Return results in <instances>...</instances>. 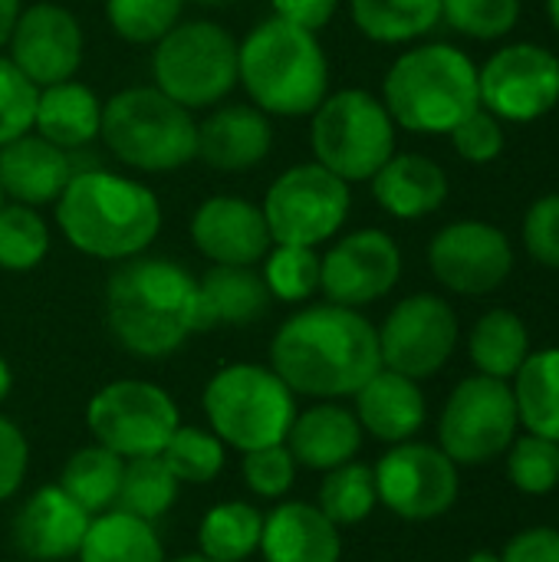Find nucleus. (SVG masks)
<instances>
[{
	"label": "nucleus",
	"instance_id": "1",
	"mask_svg": "<svg viewBox=\"0 0 559 562\" xmlns=\"http://www.w3.org/2000/svg\"><path fill=\"white\" fill-rule=\"evenodd\" d=\"M270 369L293 395L346 398L379 369V329L349 306L323 303L293 313L273 336Z\"/></svg>",
	"mask_w": 559,
	"mask_h": 562
},
{
	"label": "nucleus",
	"instance_id": "2",
	"mask_svg": "<svg viewBox=\"0 0 559 562\" xmlns=\"http://www.w3.org/2000/svg\"><path fill=\"white\" fill-rule=\"evenodd\" d=\"M105 323L132 356L165 359L198 333V280L165 257L122 260L105 283Z\"/></svg>",
	"mask_w": 559,
	"mask_h": 562
},
{
	"label": "nucleus",
	"instance_id": "3",
	"mask_svg": "<svg viewBox=\"0 0 559 562\" xmlns=\"http://www.w3.org/2000/svg\"><path fill=\"white\" fill-rule=\"evenodd\" d=\"M56 224L69 247L96 260H132L161 231V201L152 188L102 168L72 171L56 198Z\"/></svg>",
	"mask_w": 559,
	"mask_h": 562
},
{
	"label": "nucleus",
	"instance_id": "4",
	"mask_svg": "<svg viewBox=\"0 0 559 562\" xmlns=\"http://www.w3.org/2000/svg\"><path fill=\"white\" fill-rule=\"evenodd\" d=\"M237 82L267 115H313L329 92V63L316 33L270 16L237 46Z\"/></svg>",
	"mask_w": 559,
	"mask_h": 562
},
{
	"label": "nucleus",
	"instance_id": "5",
	"mask_svg": "<svg viewBox=\"0 0 559 562\" xmlns=\"http://www.w3.org/2000/svg\"><path fill=\"white\" fill-rule=\"evenodd\" d=\"M478 105V69L448 43L402 53L385 76V109L409 132H451Z\"/></svg>",
	"mask_w": 559,
	"mask_h": 562
},
{
	"label": "nucleus",
	"instance_id": "6",
	"mask_svg": "<svg viewBox=\"0 0 559 562\" xmlns=\"http://www.w3.org/2000/svg\"><path fill=\"white\" fill-rule=\"evenodd\" d=\"M105 148L135 171H175L198 158V122L191 109L158 86H128L102 102Z\"/></svg>",
	"mask_w": 559,
	"mask_h": 562
},
{
	"label": "nucleus",
	"instance_id": "7",
	"mask_svg": "<svg viewBox=\"0 0 559 562\" xmlns=\"http://www.w3.org/2000/svg\"><path fill=\"white\" fill-rule=\"evenodd\" d=\"M201 405L211 431L244 454L283 445L297 418V398L287 382L273 369L254 362L221 369L204 385Z\"/></svg>",
	"mask_w": 559,
	"mask_h": 562
},
{
	"label": "nucleus",
	"instance_id": "8",
	"mask_svg": "<svg viewBox=\"0 0 559 562\" xmlns=\"http://www.w3.org/2000/svg\"><path fill=\"white\" fill-rule=\"evenodd\" d=\"M313 158L343 181H369L395 155V122L366 89L326 95L310 125Z\"/></svg>",
	"mask_w": 559,
	"mask_h": 562
},
{
	"label": "nucleus",
	"instance_id": "9",
	"mask_svg": "<svg viewBox=\"0 0 559 562\" xmlns=\"http://www.w3.org/2000/svg\"><path fill=\"white\" fill-rule=\"evenodd\" d=\"M237 46L221 23H178L155 43L152 79L178 105L208 109L237 86Z\"/></svg>",
	"mask_w": 559,
	"mask_h": 562
},
{
	"label": "nucleus",
	"instance_id": "10",
	"mask_svg": "<svg viewBox=\"0 0 559 562\" xmlns=\"http://www.w3.org/2000/svg\"><path fill=\"white\" fill-rule=\"evenodd\" d=\"M349 181L326 171L320 161L287 168L264 198V217L273 244L316 247L339 234L349 217Z\"/></svg>",
	"mask_w": 559,
	"mask_h": 562
},
{
	"label": "nucleus",
	"instance_id": "11",
	"mask_svg": "<svg viewBox=\"0 0 559 562\" xmlns=\"http://www.w3.org/2000/svg\"><path fill=\"white\" fill-rule=\"evenodd\" d=\"M86 425L96 445L128 461L161 454L168 438L178 431L181 418L175 398L165 389L152 382L119 379L92 395L86 408Z\"/></svg>",
	"mask_w": 559,
	"mask_h": 562
},
{
	"label": "nucleus",
	"instance_id": "12",
	"mask_svg": "<svg viewBox=\"0 0 559 562\" xmlns=\"http://www.w3.org/2000/svg\"><path fill=\"white\" fill-rule=\"evenodd\" d=\"M514 435H517L514 389L504 379H491V375L465 379L451 392L438 425L441 451L455 464H484L501 451H507Z\"/></svg>",
	"mask_w": 559,
	"mask_h": 562
},
{
	"label": "nucleus",
	"instance_id": "13",
	"mask_svg": "<svg viewBox=\"0 0 559 562\" xmlns=\"http://www.w3.org/2000/svg\"><path fill=\"white\" fill-rule=\"evenodd\" d=\"M372 474L379 501L402 520H435L458 501V464L432 445L402 441Z\"/></svg>",
	"mask_w": 559,
	"mask_h": 562
},
{
	"label": "nucleus",
	"instance_id": "14",
	"mask_svg": "<svg viewBox=\"0 0 559 562\" xmlns=\"http://www.w3.org/2000/svg\"><path fill=\"white\" fill-rule=\"evenodd\" d=\"M455 346L458 316L445 300L432 293H415L402 300L379 329L382 366L415 382L435 375L451 359Z\"/></svg>",
	"mask_w": 559,
	"mask_h": 562
},
{
	"label": "nucleus",
	"instance_id": "15",
	"mask_svg": "<svg viewBox=\"0 0 559 562\" xmlns=\"http://www.w3.org/2000/svg\"><path fill=\"white\" fill-rule=\"evenodd\" d=\"M481 105L511 122H534L559 102V59L534 43H517L478 72Z\"/></svg>",
	"mask_w": 559,
	"mask_h": 562
},
{
	"label": "nucleus",
	"instance_id": "16",
	"mask_svg": "<svg viewBox=\"0 0 559 562\" xmlns=\"http://www.w3.org/2000/svg\"><path fill=\"white\" fill-rule=\"evenodd\" d=\"M402 277L399 244L376 227L339 237L320 260V290L329 303L359 310L382 300Z\"/></svg>",
	"mask_w": 559,
	"mask_h": 562
},
{
	"label": "nucleus",
	"instance_id": "17",
	"mask_svg": "<svg viewBox=\"0 0 559 562\" xmlns=\"http://www.w3.org/2000/svg\"><path fill=\"white\" fill-rule=\"evenodd\" d=\"M13 66L36 86H56L82 66V26L59 3H30L20 10L10 33Z\"/></svg>",
	"mask_w": 559,
	"mask_h": 562
},
{
	"label": "nucleus",
	"instance_id": "18",
	"mask_svg": "<svg viewBox=\"0 0 559 562\" xmlns=\"http://www.w3.org/2000/svg\"><path fill=\"white\" fill-rule=\"evenodd\" d=\"M428 263L438 283H445L448 290L481 296L507 280L514 254L497 227L481 221H458L438 231L428 247Z\"/></svg>",
	"mask_w": 559,
	"mask_h": 562
},
{
	"label": "nucleus",
	"instance_id": "19",
	"mask_svg": "<svg viewBox=\"0 0 559 562\" xmlns=\"http://www.w3.org/2000/svg\"><path fill=\"white\" fill-rule=\"evenodd\" d=\"M191 240L211 263L227 267H254L273 247L264 211L234 194L201 201L191 217Z\"/></svg>",
	"mask_w": 559,
	"mask_h": 562
},
{
	"label": "nucleus",
	"instance_id": "20",
	"mask_svg": "<svg viewBox=\"0 0 559 562\" xmlns=\"http://www.w3.org/2000/svg\"><path fill=\"white\" fill-rule=\"evenodd\" d=\"M92 514H86L59 484L40 487L13 520L16 550L26 560L59 562L79 553Z\"/></svg>",
	"mask_w": 559,
	"mask_h": 562
},
{
	"label": "nucleus",
	"instance_id": "21",
	"mask_svg": "<svg viewBox=\"0 0 559 562\" xmlns=\"http://www.w3.org/2000/svg\"><path fill=\"white\" fill-rule=\"evenodd\" d=\"M270 148L273 125L257 105H221L198 125V158L217 171L257 168Z\"/></svg>",
	"mask_w": 559,
	"mask_h": 562
},
{
	"label": "nucleus",
	"instance_id": "22",
	"mask_svg": "<svg viewBox=\"0 0 559 562\" xmlns=\"http://www.w3.org/2000/svg\"><path fill=\"white\" fill-rule=\"evenodd\" d=\"M72 178V161L43 135H20L0 145V191L16 204H56Z\"/></svg>",
	"mask_w": 559,
	"mask_h": 562
},
{
	"label": "nucleus",
	"instance_id": "23",
	"mask_svg": "<svg viewBox=\"0 0 559 562\" xmlns=\"http://www.w3.org/2000/svg\"><path fill=\"white\" fill-rule=\"evenodd\" d=\"M297 461V468L310 471H333L349 464L359 448H362V425L356 412L336 405V402H320L306 412H297L287 441H283Z\"/></svg>",
	"mask_w": 559,
	"mask_h": 562
},
{
	"label": "nucleus",
	"instance_id": "24",
	"mask_svg": "<svg viewBox=\"0 0 559 562\" xmlns=\"http://www.w3.org/2000/svg\"><path fill=\"white\" fill-rule=\"evenodd\" d=\"M260 553L267 562H339V527L313 504L290 501L264 517Z\"/></svg>",
	"mask_w": 559,
	"mask_h": 562
},
{
	"label": "nucleus",
	"instance_id": "25",
	"mask_svg": "<svg viewBox=\"0 0 559 562\" xmlns=\"http://www.w3.org/2000/svg\"><path fill=\"white\" fill-rule=\"evenodd\" d=\"M353 398L362 431L376 435L379 441H412V435H418V428L425 425V395L418 382L385 366Z\"/></svg>",
	"mask_w": 559,
	"mask_h": 562
},
{
	"label": "nucleus",
	"instance_id": "26",
	"mask_svg": "<svg viewBox=\"0 0 559 562\" xmlns=\"http://www.w3.org/2000/svg\"><path fill=\"white\" fill-rule=\"evenodd\" d=\"M270 290L254 267L214 263L198 280V333L211 326H250L270 306Z\"/></svg>",
	"mask_w": 559,
	"mask_h": 562
},
{
	"label": "nucleus",
	"instance_id": "27",
	"mask_svg": "<svg viewBox=\"0 0 559 562\" xmlns=\"http://www.w3.org/2000/svg\"><path fill=\"white\" fill-rule=\"evenodd\" d=\"M369 181L376 201L402 221L425 217L448 198L445 171L425 155H392Z\"/></svg>",
	"mask_w": 559,
	"mask_h": 562
},
{
	"label": "nucleus",
	"instance_id": "28",
	"mask_svg": "<svg viewBox=\"0 0 559 562\" xmlns=\"http://www.w3.org/2000/svg\"><path fill=\"white\" fill-rule=\"evenodd\" d=\"M33 128H36V135H43L46 142H53L63 151L82 148L102 128V102L89 86H82L76 79L43 86L36 95Z\"/></svg>",
	"mask_w": 559,
	"mask_h": 562
},
{
	"label": "nucleus",
	"instance_id": "29",
	"mask_svg": "<svg viewBox=\"0 0 559 562\" xmlns=\"http://www.w3.org/2000/svg\"><path fill=\"white\" fill-rule=\"evenodd\" d=\"M79 562H165L155 527L125 510H105L89 520Z\"/></svg>",
	"mask_w": 559,
	"mask_h": 562
},
{
	"label": "nucleus",
	"instance_id": "30",
	"mask_svg": "<svg viewBox=\"0 0 559 562\" xmlns=\"http://www.w3.org/2000/svg\"><path fill=\"white\" fill-rule=\"evenodd\" d=\"M517 422L540 438L559 445V349H544L527 356L517 369Z\"/></svg>",
	"mask_w": 559,
	"mask_h": 562
},
{
	"label": "nucleus",
	"instance_id": "31",
	"mask_svg": "<svg viewBox=\"0 0 559 562\" xmlns=\"http://www.w3.org/2000/svg\"><path fill=\"white\" fill-rule=\"evenodd\" d=\"M260 533L264 514L257 507L241 501L214 504L198 527L201 557L214 562H244L260 550Z\"/></svg>",
	"mask_w": 559,
	"mask_h": 562
},
{
	"label": "nucleus",
	"instance_id": "32",
	"mask_svg": "<svg viewBox=\"0 0 559 562\" xmlns=\"http://www.w3.org/2000/svg\"><path fill=\"white\" fill-rule=\"evenodd\" d=\"M530 356V339L527 326L517 313L511 310H491L488 316L478 319L471 333V359L481 369V375L491 379H514L517 369Z\"/></svg>",
	"mask_w": 559,
	"mask_h": 562
},
{
	"label": "nucleus",
	"instance_id": "33",
	"mask_svg": "<svg viewBox=\"0 0 559 562\" xmlns=\"http://www.w3.org/2000/svg\"><path fill=\"white\" fill-rule=\"evenodd\" d=\"M122 468L125 461L119 454H112L102 445H89L79 448L59 477V487L86 510V514H105L115 507L119 497V484H122Z\"/></svg>",
	"mask_w": 559,
	"mask_h": 562
},
{
	"label": "nucleus",
	"instance_id": "34",
	"mask_svg": "<svg viewBox=\"0 0 559 562\" xmlns=\"http://www.w3.org/2000/svg\"><path fill=\"white\" fill-rule=\"evenodd\" d=\"M353 20L376 43H409L441 20V0H353Z\"/></svg>",
	"mask_w": 559,
	"mask_h": 562
},
{
	"label": "nucleus",
	"instance_id": "35",
	"mask_svg": "<svg viewBox=\"0 0 559 562\" xmlns=\"http://www.w3.org/2000/svg\"><path fill=\"white\" fill-rule=\"evenodd\" d=\"M178 501V481L161 461V454L128 458L122 468V484L115 497V510H125L132 517H142L155 524L165 517Z\"/></svg>",
	"mask_w": 559,
	"mask_h": 562
},
{
	"label": "nucleus",
	"instance_id": "36",
	"mask_svg": "<svg viewBox=\"0 0 559 562\" xmlns=\"http://www.w3.org/2000/svg\"><path fill=\"white\" fill-rule=\"evenodd\" d=\"M379 504L376 494V474L366 464H343L326 471V481L320 487V510L336 524V527H353L362 524Z\"/></svg>",
	"mask_w": 559,
	"mask_h": 562
},
{
	"label": "nucleus",
	"instance_id": "37",
	"mask_svg": "<svg viewBox=\"0 0 559 562\" xmlns=\"http://www.w3.org/2000/svg\"><path fill=\"white\" fill-rule=\"evenodd\" d=\"M49 250L46 221L26 204H0V270L23 273L43 263Z\"/></svg>",
	"mask_w": 559,
	"mask_h": 562
},
{
	"label": "nucleus",
	"instance_id": "38",
	"mask_svg": "<svg viewBox=\"0 0 559 562\" xmlns=\"http://www.w3.org/2000/svg\"><path fill=\"white\" fill-rule=\"evenodd\" d=\"M161 461L178 484H208L224 471V441L214 431L178 425L161 451Z\"/></svg>",
	"mask_w": 559,
	"mask_h": 562
},
{
	"label": "nucleus",
	"instance_id": "39",
	"mask_svg": "<svg viewBox=\"0 0 559 562\" xmlns=\"http://www.w3.org/2000/svg\"><path fill=\"white\" fill-rule=\"evenodd\" d=\"M264 283L273 300L283 303H303L320 290V257L316 247H297V244H273L267 250L264 263Z\"/></svg>",
	"mask_w": 559,
	"mask_h": 562
},
{
	"label": "nucleus",
	"instance_id": "40",
	"mask_svg": "<svg viewBox=\"0 0 559 562\" xmlns=\"http://www.w3.org/2000/svg\"><path fill=\"white\" fill-rule=\"evenodd\" d=\"M185 0H105L109 26L125 43H158L171 26H178Z\"/></svg>",
	"mask_w": 559,
	"mask_h": 562
},
{
	"label": "nucleus",
	"instance_id": "41",
	"mask_svg": "<svg viewBox=\"0 0 559 562\" xmlns=\"http://www.w3.org/2000/svg\"><path fill=\"white\" fill-rule=\"evenodd\" d=\"M507 477L524 494H550L559 487V445L540 435H524L511 441Z\"/></svg>",
	"mask_w": 559,
	"mask_h": 562
},
{
	"label": "nucleus",
	"instance_id": "42",
	"mask_svg": "<svg viewBox=\"0 0 559 562\" xmlns=\"http://www.w3.org/2000/svg\"><path fill=\"white\" fill-rule=\"evenodd\" d=\"M441 16L465 36L497 40L514 30L521 0H441Z\"/></svg>",
	"mask_w": 559,
	"mask_h": 562
},
{
	"label": "nucleus",
	"instance_id": "43",
	"mask_svg": "<svg viewBox=\"0 0 559 562\" xmlns=\"http://www.w3.org/2000/svg\"><path fill=\"white\" fill-rule=\"evenodd\" d=\"M40 89L13 66L10 56H0V145L26 135L33 128Z\"/></svg>",
	"mask_w": 559,
	"mask_h": 562
},
{
	"label": "nucleus",
	"instance_id": "44",
	"mask_svg": "<svg viewBox=\"0 0 559 562\" xmlns=\"http://www.w3.org/2000/svg\"><path fill=\"white\" fill-rule=\"evenodd\" d=\"M297 477V461L287 445H270L244 454V481L257 497L277 501L293 487Z\"/></svg>",
	"mask_w": 559,
	"mask_h": 562
},
{
	"label": "nucleus",
	"instance_id": "45",
	"mask_svg": "<svg viewBox=\"0 0 559 562\" xmlns=\"http://www.w3.org/2000/svg\"><path fill=\"white\" fill-rule=\"evenodd\" d=\"M448 135H451L458 155L474 161V165L494 161L501 155V148H504V132L497 125V115L481 109V105L474 112H468Z\"/></svg>",
	"mask_w": 559,
	"mask_h": 562
},
{
	"label": "nucleus",
	"instance_id": "46",
	"mask_svg": "<svg viewBox=\"0 0 559 562\" xmlns=\"http://www.w3.org/2000/svg\"><path fill=\"white\" fill-rule=\"evenodd\" d=\"M524 244L544 267H559V194L540 198L524 221Z\"/></svg>",
	"mask_w": 559,
	"mask_h": 562
},
{
	"label": "nucleus",
	"instance_id": "47",
	"mask_svg": "<svg viewBox=\"0 0 559 562\" xmlns=\"http://www.w3.org/2000/svg\"><path fill=\"white\" fill-rule=\"evenodd\" d=\"M26 464H30V445L23 431L0 415V504L23 487Z\"/></svg>",
	"mask_w": 559,
	"mask_h": 562
},
{
	"label": "nucleus",
	"instance_id": "48",
	"mask_svg": "<svg viewBox=\"0 0 559 562\" xmlns=\"http://www.w3.org/2000/svg\"><path fill=\"white\" fill-rule=\"evenodd\" d=\"M501 562H559V530L534 527L517 533L501 553Z\"/></svg>",
	"mask_w": 559,
	"mask_h": 562
},
{
	"label": "nucleus",
	"instance_id": "49",
	"mask_svg": "<svg viewBox=\"0 0 559 562\" xmlns=\"http://www.w3.org/2000/svg\"><path fill=\"white\" fill-rule=\"evenodd\" d=\"M336 7L339 0H273V16L316 33L333 20Z\"/></svg>",
	"mask_w": 559,
	"mask_h": 562
},
{
	"label": "nucleus",
	"instance_id": "50",
	"mask_svg": "<svg viewBox=\"0 0 559 562\" xmlns=\"http://www.w3.org/2000/svg\"><path fill=\"white\" fill-rule=\"evenodd\" d=\"M20 0H0V49L7 46V40H10V33H13V23H16V16H20Z\"/></svg>",
	"mask_w": 559,
	"mask_h": 562
},
{
	"label": "nucleus",
	"instance_id": "51",
	"mask_svg": "<svg viewBox=\"0 0 559 562\" xmlns=\"http://www.w3.org/2000/svg\"><path fill=\"white\" fill-rule=\"evenodd\" d=\"M10 385H13V375H10V366H7L3 356H0V402L10 395Z\"/></svg>",
	"mask_w": 559,
	"mask_h": 562
},
{
	"label": "nucleus",
	"instance_id": "52",
	"mask_svg": "<svg viewBox=\"0 0 559 562\" xmlns=\"http://www.w3.org/2000/svg\"><path fill=\"white\" fill-rule=\"evenodd\" d=\"M468 562H501V557H497V553H491V550H481V553H474Z\"/></svg>",
	"mask_w": 559,
	"mask_h": 562
},
{
	"label": "nucleus",
	"instance_id": "53",
	"mask_svg": "<svg viewBox=\"0 0 559 562\" xmlns=\"http://www.w3.org/2000/svg\"><path fill=\"white\" fill-rule=\"evenodd\" d=\"M550 16H554V23H557L559 30V0H550Z\"/></svg>",
	"mask_w": 559,
	"mask_h": 562
},
{
	"label": "nucleus",
	"instance_id": "54",
	"mask_svg": "<svg viewBox=\"0 0 559 562\" xmlns=\"http://www.w3.org/2000/svg\"><path fill=\"white\" fill-rule=\"evenodd\" d=\"M175 562H214V560H208V557H201V553H198V557H181V560H175Z\"/></svg>",
	"mask_w": 559,
	"mask_h": 562
},
{
	"label": "nucleus",
	"instance_id": "55",
	"mask_svg": "<svg viewBox=\"0 0 559 562\" xmlns=\"http://www.w3.org/2000/svg\"><path fill=\"white\" fill-rule=\"evenodd\" d=\"M198 3H227V0H198Z\"/></svg>",
	"mask_w": 559,
	"mask_h": 562
},
{
	"label": "nucleus",
	"instance_id": "56",
	"mask_svg": "<svg viewBox=\"0 0 559 562\" xmlns=\"http://www.w3.org/2000/svg\"><path fill=\"white\" fill-rule=\"evenodd\" d=\"M0 204H3V191H0Z\"/></svg>",
	"mask_w": 559,
	"mask_h": 562
}]
</instances>
